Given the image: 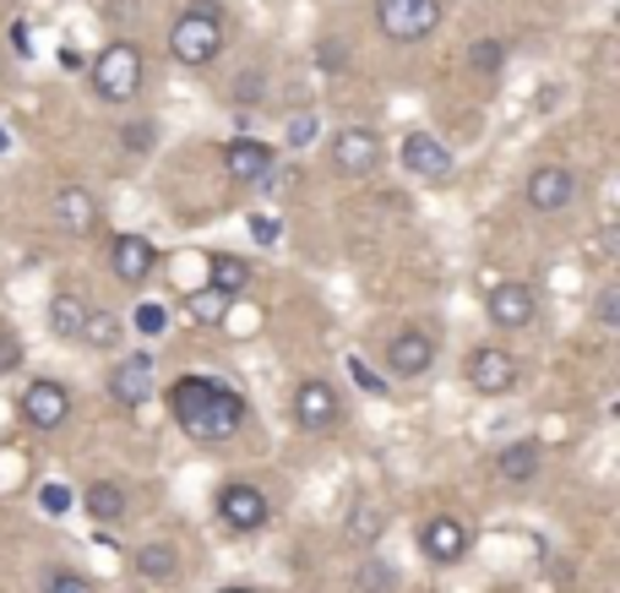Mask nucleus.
<instances>
[{"mask_svg":"<svg viewBox=\"0 0 620 593\" xmlns=\"http://www.w3.org/2000/svg\"><path fill=\"white\" fill-rule=\"evenodd\" d=\"M0 148H6V131H0Z\"/></svg>","mask_w":620,"mask_h":593,"instance_id":"39","label":"nucleus"},{"mask_svg":"<svg viewBox=\"0 0 620 593\" xmlns=\"http://www.w3.org/2000/svg\"><path fill=\"white\" fill-rule=\"evenodd\" d=\"M55 224L66 229V235H93L98 229V196L93 191H83V185H61L55 191Z\"/></svg>","mask_w":620,"mask_h":593,"instance_id":"18","label":"nucleus"},{"mask_svg":"<svg viewBox=\"0 0 620 593\" xmlns=\"http://www.w3.org/2000/svg\"><path fill=\"white\" fill-rule=\"evenodd\" d=\"M83 507H88L93 522H120V517H126V490H120L115 479H98V485H88Z\"/></svg>","mask_w":620,"mask_h":593,"instance_id":"23","label":"nucleus"},{"mask_svg":"<svg viewBox=\"0 0 620 593\" xmlns=\"http://www.w3.org/2000/svg\"><path fill=\"white\" fill-rule=\"evenodd\" d=\"M431 365H436V338H431V333H420V327H403L398 338L387 343V370H392V376L414 381V376H425Z\"/></svg>","mask_w":620,"mask_h":593,"instance_id":"12","label":"nucleus"},{"mask_svg":"<svg viewBox=\"0 0 620 593\" xmlns=\"http://www.w3.org/2000/svg\"><path fill=\"white\" fill-rule=\"evenodd\" d=\"M218 517H224L229 533H257L272 517V507H267V496L257 485H224L218 490Z\"/></svg>","mask_w":620,"mask_h":593,"instance_id":"8","label":"nucleus"},{"mask_svg":"<svg viewBox=\"0 0 620 593\" xmlns=\"http://www.w3.org/2000/svg\"><path fill=\"white\" fill-rule=\"evenodd\" d=\"M420 550H425V561H436V567H457L463 556H468V522L463 517H431L425 528H420Z\"/></svg>","mask_w":620,"mask_h":593,"instance_id":"11","label":"nucleus"},{"mask_svg":"<svg viewBox=\"0 0 620 593\" xmlns=\"http://www.w3.org/2000/svg\"><path fill=\"white\" fill-rule=\"evenodd\" d=\"M446 6L442 0H376V28L398 44H420L442 28Z\"/></svg>","mask_w":620,"mask_h":593,"instance_id":"4","label":"nucleus"},{"mask_svg":"<svg viewBox=\"0 0 620 593\" xmlns=\"http://www.w3.org/2000/svg\"><path fill=\"white\" fill-rule=\"evenodd\" d=\"M577 202V174L566 164H539L529 174V207L533 213H566Z\"/></svg>","mask_w":620,"mask_h":593,"instance_id":"10","label":"nucleus"},{"mask_svg":"<svg viewBox=\"0 0 620 593\" xmlns=\"http://www.w3.org/2000/svg\"><path fill=\"white\" fill-rule=\"evenodd\" d=\"M88 300L77 294V289H61L55 300H50V333L61 343H83V327H88Z\"/></svg>","mask_w":620,"mask_h":593,"instance_id":"19","label":"nucleus"},{"mask_svg":"<svg viewBox=\"0 0 620 593\" xmlns=\"http://www.w3.org/2000/svg\"><path fill=\"white\" fill-rule=\"evenodd\" d=\"M120 142H126V153H153V142H159V126H153V120H131V126L120 131Z\"/></svg>","mask_w":620,"mask_h":593,"instance_id":"27","label":"nucleus"},{"mask_svg":"<svg viewBox=\"0 0 620 593\" xmlns=\"http://www.w3.org/2000/svg\"><path fill=\"white\" fill-rule=\"evenodd\" d=\"M170 55L180 66H207V61L224 55V17H218L213 0H196L185 17L170 22Z\"/></svg>","mask_w":620,"mask_h":593,"instance_id":"2","label":"nucleus"},{"mask_svg":"<svg viewBox=\"0 0 620 593\" xmlns=\"http://www.w3.org/2000/svg\"><path fill=\"white\" fill-rule=\"evenodd\" d=\"M83 343H88V348H115V343H120V316H109V311H88Z\"/></svg>","mask_w":620,"mask_h":593,"instance_id":"26","label":"nucleus"},{"mask_svg":"<svg viewBox=\"0 0 620 593\" xmlns=\"http://www.w3.org/2000/svg\"><path fill=\"white\" fill-rule=\"evenodd\" d=\"M44 593H98L88 578H77V572H50L44 578Z\"/></svg>","mask_w":620,"mask_h":593,"instance_id":"29","label":"nucleus"},{"mask_svg":"<svg viewBox=\"0 0 620 593\" xmlns=\"http://www.w3.org/2000/svg\"><path fill=\"white\" fill-rule=\"evenodd\" d=\"M229 305H235V300H224L218 289H196V294L185 300L191 322H202V327H218V322H229Z\"/></svg>","mask_w":620,"mask_h":593,"instance_id":"24","label":"nucleus"},{"mask_svg":"<svg viewBox=\"0 0 620 593\" xmlns=\"http://www.w3.org/2000/svg\"><path fill=\"white\" fill-rule=\"evenodd\" d=\"M207 289H218L224 300H240L251 289V261L246 256H207Z\"/></svg>","mask_w":620,"mask_h":593,"instance_id":"20","label":"nucleus"},{"mask_svg":"<svg viewBox=\"0 0 620 593\" xmlns=\"http://www.w3.org/2000/svg\"><path fill=\"white\" fill-rule=\"evenodd\" d=\"M376 533H381V517H376V511H370V507H365V511H355V522H349V539H355V545H370Z\"/></svg>","mask_w":620,"mask_h":593,"instance_id":"30","label":"nucleus"},{"mask_svg":"<svg viewBox=\"0 0 620 593\" xmlns=\"http://www.w3.org/2000/svg\"><path fill=\"white\" fill-rule=\"evenodd\" d=\"M344 420V403H338V392L327 387V381H300L294 387V424L300 430H333V424Z\"/></svg>","mask_w":620,"mask_h":593,"instance_id":"9","label":"nucleus"},{"mask_svg":"<svg viewBox=\"0 0 620 593\" xmlns=\"http://www.w3.org/2000/svg\"><path fill=\"white\" fill-rule=\"evenodd\" d=\"M148 392H153V354H131L109 370V398L120 409H142Z\"/></svg>","mask_w":620,"mask_h":593,"instance_id":"15","label":"nucleus"},{"mask_svg":"<svg viewBox=\"0 0 620 593\" xmlns=\"http://www.w3.org/2000/svg\"><path fill=\"white\" fill-rule=\"evenodd\" d=\"M278 235H283L278 218H251V240H257V246H278Z\"/></svg>","mask_w":620,"mask_h":593,"instance_id":"34","label":"nucleus"},{"mask_svg":"<svg viewBox=\"0 0 620 593\" xmlns=\"http://www.w3.org/2000/svg\"><path fill=\"white\" fill-rule=\"evenodd\" d=\"M137 572L148 578V583H170L180 572V550L170 545V539H153V545H142L137 550Z\"/></svg>","mask_w":620,"mask_h":593,"instance_id":"22","label":"nucleus"},{"mask_svg":"<svg viewBox=\"0 0 620 593\" xmlns=\"http://www.w3.org/2000/svg\"><path fill=\"white\" fill-rule=\"evenodd\" d=\"M170 414L191 441L213 446V441H229L246 424V392L218 381V376H175L170 381Z\"/></svg>","mask_w":620,"mask_h":593,"instance_id":"1","label":"nucleus"},{"mask_svg":"<svg viewBox=\"0 0 620 593\" xmlns=\"http://www.w3.org/2000/svg\"><path fill=\"white\" fill-rule=\"evenodd\" d=\"M403 170L420 174V180H446L452 174V153H446V142H436L431 131H409L403 137Z\"/></svg>","mask_w":620,"mask_h":593,"instance_id":"16","label":"nucleus"},{"mask_svg":"<svg viewBox=\"0 0 620 593\" xmlns=\"http://www.w3.org/2000/svg\"><path fill=\"white\" fill-rule=\"evenodd\" d=\"M496 474H501L507 485H529L533 474H539V441H512V446H501V452H496Z\"/></svg>","mask_w":620,"mask_h":593,"instance_id":"21","label":"nucleus"},{"mask_svg":"<svg viewBox=\"0 0 620 593\" xmlns=\"http://www.w3.org/2000/svg\"><path fill=\"white\" fill-rule=\"evenodd\" d=\"M137 327H142L148 338H159V333H164V311H159V305H142V311H137Z\"/></svg>","mask_w":620,"mask_h":593,"instance_id":"36","label":"nucleus"},{"mask_svg":"<svg viewBox=\"0 0 620 593\" xmlns=\"http://www.w3.org/2000/svg\"><path fill=\"white\" fill-rule=\"evenodd\" d=\"M485 311H490V322H496V327L518 333V327H529L533 322V289L529 283H496V289H490V300H485Z\"/></svg>","mask_w":620,"mask_h":593,"instance_id":"17","label":"nucleus"},{"mask_svg":"<svg viewBox=\"0 0 620 593\" xmlns=\"http://www.w3.org/2000/svg\"><path fill=\"white\" fill-rule=\"evenodd\" d=\"M153 267H159L153 240H142V235H115V246H109V272H115L120 283L142 289V283L153 278Z\"/></svg>","mask_w":620,"mask_h":593,"instance_id":"13","label":"nucleus"},{"mask_svg":"<svg viewBox=\"0 0 620 593\" xmlns=\"http://www.w3.org/2000/svg\"><path fill=\"white\" fill-rule=\"evenodd\" d=\"M594 316H599V327H605V333H616V327H620V289H599Z\"/></svg>","mask_w":620,"mask_h":593,"instance_id":"28","label":"nucleus"},{"mask_svg":"<svg viewBox=\"0 0 620 593\" xmlns=\"http://www.w3.org/2000/svg\"><path fill=\"white\" fill-rule=\"evenodd\" d=\"M333 170L344 174V180H370V174L381 170V137L370 126H344L333 137Z\"/></svg>","mask_w":620,"mask_h":593,"instance_id":"5","label":"nucleus"},{"mask_svg":"<svg viewBox=\"0 0 620 593\" xmlns=\"http://www.w3.org/2000/svg\"><path fill=\"white\" fill-rule=\"evenodd\" d=\"M224 170L235 185H267L272 180V148L251 142V137H235V142H224Z\"/></svg>","mask_w":620,"mask_h":593,"instance_id":"14","label":"nucleus"},{"mask_svg":"<svg viewBox=\"0 0 620 593\" xmlns=\"http://www.w3.org/2000/svg\"><path fill=\"white\" fill-rule=\"evenodd\" d=\"M218 593H257V589H218Z\"/></svg>","mask_w":620,"mask_h":593,"instance_id":"38","label":"nucleus"},{"mask_svg":"<svg viewBox=\"0 0 620 593\" xmlns=\"http://www.w3.org/2000/svg\"><path fill=\"white\" fill-rule=\"evenodd\" d=\"M39 502H44V511H55V517H61V511L72 507V490H61V485H44V490H39Z\"/></svg>","mask_w":620,"mask_h":593,"instance_id":"35","label":"nucleus"},{"mask_svg":"<svg viewBox=\"0 0 620 593\" xmlns=\"http://www.w3.org/2000/svg\"><path fill=\"white\" fill-rule=\"evenodd\" d=\"M316 131H322V120H316V115H294V120H289V142H294V148H305Z\"/></svg>","mask_w":620,"mask_h":593,"instance_id":"32","label":"nucleus"},{"mask_svg":"<svg viewBox=\"0 0 620 593\" xmlns=\"http://www.w3.org/2000/svg\"><path fill=\"white\" fill-rule=\"evenodd\" d=\"M142 72H148L142 50L131 39H115V44L98 50V61H93V72H88V87L104 104H131L142 93Z\"/></svg>","mask_w":620,"mask_h":593,"instance_id":"3","label":"nucleus"},{"mask_svg":"<svg viewBox=\"0 0 620 593\" xmlns=\"http://www.w3.org/2000/svg\"><path fill=\"white\" fill-rule=\"evenodd\" d=\"M22 420L33 424V430H61V424L72 420V387L39 376V381L22 392Z\"/></svg>","mask_w":620,"mask_h":593,"instance_id":"7","label":"nucleus"},{"mask_svg":"<svg viewBox=\"0 0 620 593\" xmlns=\"http://www.w3.org/2000/svg\"><path fill=\"white\" fill-rule=\"evenodd\" d=\"M257 93H262V72H246V77H240V98H246V104H251V98H257Z\"/></svg>","mask_w":620,"mask_h":593,"instance_id":"37","label":"nucleus"},{"mask_svg":"<svg viewBox=\"0 0 620 593\" xmlns=\"http://www.w3.org/2000/svg\"><path fill=\"white\" fill-rule=\"evenodd\" d=\"M463 376H468V387H474L479 398H501V392H512V387H518V359H512L507 348L485 343V348H474V354H468Z\"/></svg>","mask_w":620,"mask_h":593,"instance_id":"6","label":"nucleus"},{"mask_svg":"<svg viewBox=\"0 0 620 593\" xmlns=\"http://www.w3.org/2000/svg\"><path fill=\"white\" fill-rule=\"evenodd\" d=\"M349 376H355L365 392H376V398H387V392H392V387H381V376H376L370 365H359V359H349Z\"/></svg>","mask_w":620,"mask_h":593,"instance_id":"33","label":"nucleus"},{"mask_svg":"<svg viewBox=\"0 0 620 593\" xmlns=\"http://www.w3.org/2000/svg\"><path fill=\"white\" fill-rule=\"evenodd\" d=\"M468 66H474L479 77H496V72L507 66V44H501V39H474V50H468Z\"/></svg>","mask_w":620,"mask_h":593,"instance_id":"25","label":"nucleus"},{"mask_svg":"<svg viewBox=\"0 0 620 593\" xmlns=\"http://www.w3.org/2000/svg\"><path fill=\"white\" fill-rule=\"evenodd\" d=\"M22 365V338L17 333H0V376H11Z\"/></svg>","mask_w":620,"mask_h":593,"instance_id":"31","label":"nucleus"}]
</instances>
